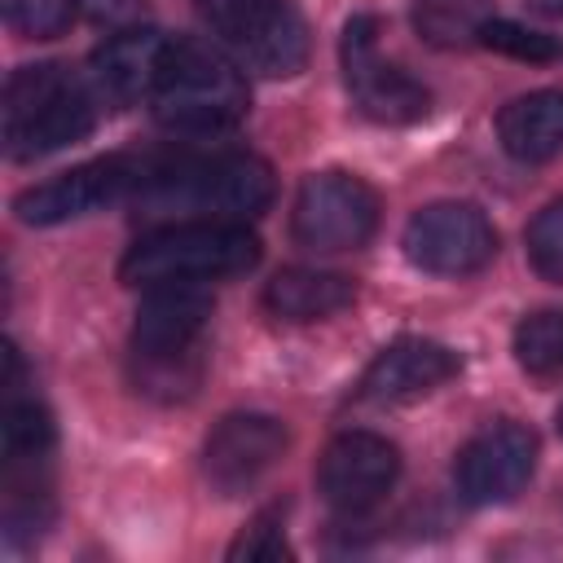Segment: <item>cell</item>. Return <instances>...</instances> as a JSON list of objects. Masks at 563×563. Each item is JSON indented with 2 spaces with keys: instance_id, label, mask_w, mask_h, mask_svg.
I'll return each instance as SVG.
<instances>
[{
  "instance_id": "cell-1",
  "label": "cell",
  "mask_w": 563,
  "mask_h": 563,
  "mask_svg": "<svg viewBox=\"0 0 563 563\" xmlns=\"http://www.w3.org/2000/svg\"><path fill=\"white\" fill-rule=\"evenodd\" d=\"M277 185L255 154H180L167 163H145L132 189V207L145 220H255L268 211Z\"/></svg>"
},
{
  "instance_id": "cell-2",
  "label": "cell",
  "mask_w": 563,
  "mask_h": 563,
  "mask_svg": "<svg viewBox=\"0 0 563 563\" xmlns=\"http://www.w3.org/2000/svg\"><path fill=\"white\" fill-rule=\"evenodd\" d=\"M260 264V238L246 224L233 220H180L158 224L154 233H141L119 277L123 286H207L238 273H251Z\"/></svg>"
},
{
  "instance_id": "cell-3",
  "label": "cell",
  "mask_w": 563,
  "mask_h": 563,
  "mask_svg": "<svg viewBox=\"0 0 563 563\" xmlns=\"http://www.w3.org/2000/svg\"><path fill=\"white\" fill-rule=\"evenodd\" d=\"M0 114H4V154L13 163H31L92 132L97 88L57 62L18 66L4 84Z\"/></svg>"
},
{
  "instance_id": "cell-4",
  "label": "cell",
  "mask_w": 563,
  "mask_h": 563,
  "mask_svg": "<svg viewBox=\"0 0 563 563\" xmlns=\"http://www.w3.org/2000/svg\"><path fill=\"white\" fill-rule=\"evenodd\" d=\"M211 299L202 286H150L132 325V365L145 396L180 400L202 378V330Z\"/></svg>"
},
{
  "instance_id": "cell-5",
  "label": "cell",
  "mask_w": 563,
  "mask_h": 563,
  "mask_svg": "<svg viewBox=\"0 0 563 563\" xmlns=\"http://www.w3.org/2000/svg\"><path fill=\"white\" fill-rule=\"evenodd\" d=\"M246 79L238 62L202 40H172L150 92L154 119L180 136H220L246 119Z\"/></svg>"
},
{
  "instance_id": "cell-6",
  "label": "cell",
  "mask_w": 563,
  "mask_h": 563,
  "mask_svg": "<svg viewBox=\"0 0 563 563\" xmlns=\"http://www.w3.org/2000/svg\"><path fill=\"white\" fill-rule=\"evenodd\" d=\"M194 9L242 70L290 79L308 66V26L290 0H194Z\"/></svg>"
},
{
  "instance_id": "cell-7",
  "label": "cell",
  "mask_w": 563,
  "mask_h": 563,
  "mask_svg": "<svg viewBox=\"0 0 563 563\" xmlns=\"http://www.w3.org/2000/svg\"><path fill=\"white\" fill-rule=\"evenodd\" d=\"M378 229V194L352 172H312L290 211V233L308 251H356Z\"/></svg>"
},
{
  "instance_id": "cell-8",
  "label": "cell",
  "mask_w": 563,
  "mask_h": 563,
  "mask_svg": "<svg viewBox=\"0 0 563 563\" xmlns=\"http://www.w3.org/2000/svg\"><path fill=\"white\" fill-rule=\"evenodd\" d=\"M343 57V84L352 92V106L374 123H413L431 110V92L396 62L378 53V18L356 13L343 26L339 40Z\"/></svg>"
},
{
  "instance_id": "cell-9",
  "label": "cell",
  "mask_w": 563,
  "mask_h": 563,
  "mask_svg": "<svg viewBox=\"0 0 563 563\" xmlns=\"http://www.w3.org/2000/svg\"><path fill=\"white\" fill-rule=\"evenodd\" d=\"M400 246L409 264L431 277H471L497 255V229L475 202L444 198L409 216Z\"/></svg>"
},
{
  "instance_id": "cell-10",
  "label": "cell",
  "mask_w": 563,
  "mask_h": 563,
  "mask_svg": "<svg viewBox=\"0 0 563 563\" xmlns=\"http://www.w3.org/2000/svg\"><path fill=\"white\" fill-rule=\"evenodd\" d=\"M532 466H537V435L515 418H493L462 444L453 479L466 506H501L523 493Z\"/></svg>"
},
{
  "instance_id": "cell-11",
  "label": "cell",
  "mask_w": 563,
  "mask_h": 563,
  "mask_svg": "<svg viewBox=\"0 0 563 563\" xmlns=\"http://www.w3.org/2000/svg\"><path fill=\"white\" fill-rule=\"evenodd\" d=\"M141 167L145 163H136V158H92V163H79L70 172L53 176V180H40V185L22 189L13 198V211H18L22 224H35V229L106 211V207L132 198V189L141 180Z\"/></svg>"
},
{
  "instance_id": "cell-12",
  "label": "cell",
  "mask_w": 563,
  "mask_h": 563,
  "mask_svg": "<svg viewBox=\"0 0 563 563\" xmlns=\"http://www.w3.org/2000/svg\"><path fill=\"white\" fill-rule=\"evenodd\" d=\"M400 475V449L374 431H343L317 457V493L347 515L369 510L391 493Z\"/></svg>"
},
{
  "instance_id": "cell-13",
  "label": "cell",
  "mask_w": 563,
  "mask_h": 563,
  "mask_svg": "<svg viewBox=\"0 0 563 563\" xmlns=\"http://www.w3.org/2000/svg\"><path fill=\"white\" fill-rule=\"evenodd\" d=\"M286 427L273 413H229L211 427L202 449V471L216 493L233 497L251 488L282 453H286Z\"/></svg>"
},
{
  "instance_id": "cell-14",
  "label": "cell",
  "mask_w": 563,
  "mask_h": 563,
  "mask_svg": "<svg viewBox=\"0 0 563 563\" xmlns=\"http://www.w3.org/2000/svg\"><path fill=\"white\" fill-rule=\"evenodd\" d=\"M167 35L154 31V26H123V31H110L92 57H88V84L97 88L101 101H150L154 84H158V70H163V57H167Z\"/></svg>"
},
{
  "instance_id": "cell-15",
  "label": "cell",
  "mask_w": 563,
  "mask_h": 563,
  "mask_svg": "<svg viewBox=\"0 0 563 563\" xmlns=\"http://www.w3.org/2000/svg\"><path fill=\"white\" fill-rule=\"evenodd\" d=\"M457 352H449L444 343L431 339H396L387 343L374 365L361 378V400L369 405H396V400H413L440 383H449L457 374Z\"/></svg>"
},
{
  "instance_id": "cell-16",
  "label": "cell",
  "mask_w": 563,
  "mask_h": 563,
  "mask_svg": "<svg viewBox=\"0 0 563 563\" xmlns=\"http://www.w3.org/2000/svg\"><path fill=\"white\" fill-rule=\"evenodd\" d=\"M497 141L515 163H550L563 154V92L537 88L497 110Z\"/></svg>"
},
{
  "instance_id": "cell-17",
  "label": "cell",
  "mask_w": 563,
  "mask_h": 563,
  "mask_svg": "<svg viewBox=\"0 0 563 563\" xmlns=\"http://www.w3.org/2000/svg\"><path fill=\"white\" fill-rule=\"evenodd\" d=\"M352 299H356L352 277L325 273V268H282L264 286V303L282 321H325L343 312Z\"/></svg>"
},
{
  "instance_id": "cell-18",
  "label": "cell",
  "mask_w": 563,
  "mask_h": 563,
  "mask_svg": "<svg viewBox=\"0 0 563 563\" xmlns=\"http://www.w3.org/2000/svg\"><path fill=\"white\" fill-rule=\"evenodd\" d=\"M53 418L35 400H9L0 418V444L9 471H35L53 453Z\"/></svg>"
},
{
  "instance_id": "cell-19",
  "label": "cell",
  "mask_w": 563,
  "mask_h": 563,
  "mask_svg": "<svg viewBox=\"0 0 563 563\" xmlns=\"http://www.w3.org/2000/svg\"><path fill=\"white\" fill-rule=\"evenodd\" d=\"M515 361L537 378H563V308H537L515 325Z\"/></svg>"
},
{
  "instance_id": "cell-20",
  "label": "cell",
  "mask_w": 563,
  "mask_h": 563,
  "mask_svg": "<svg viewBox=\"0 0 563 563\" xmlns=\"http://www.w3.org/2000/svg\"><path fill=\"white\" fill-rule=\"evenodd\" d=\"M0 13L9 31L26 40H53L75 22L79 0H0Z\"/></svg>"
},
{
  "instance_id": "cell-21",
  "label": "cell",
  "mask_w": 563,
  "mask_h": 563,
  "mask_svg": "<svg viewBox=\"0 0 563 563\" xmlns=\"http://www.w3.org/2000/svg\"><path fill=\"white\" fill-rule=\"evenodd\" d=\"M528 260L545 282L563 286V198L545 202L528 224Z\"/></svg>"
},
{
  "instance_id": "cell-22",
  "label": "cell",
  "mask_w": 563,
  "mask_h": 563,
  "mask_svg": "<svg viewBox=\"0 0 563 563\" xmlns=\"http://www.w3.org/2000/svg\"><path fill=\"white\" fill-rule=\"evenodd\" d=\"M479 44L506 53V57H519V62H550L559 53V44L532 26H519V22H506V18H484L479 22Z\"/></svg>"
},
{
  "instance_id": "cell-23",
  "label": "cell",
  "mask_w": 563,
  "mask_h": 563,
  "mask_svg": "<svg viewBox=\"0 0 563 563\" xmlns=\"http://www.w3.org/2000/svg\"><path fill=\"white\" fill-rule=\"evenodd\" d=\"M229 559L233 563H277V559H290V545H286V532H282V515L277 510H260L242 537L229 545Z\"/></svg>"
},
{
  "instance_id": "cell-24",
  "label": "cell",
  "mask_w": 563,
  "mask_h": 563,
  "mask_svg": "<svg viewBox=\"0 0 563 563\" xmlns=\"http://www.w3.org/2000/svg\"><path fill=\"white\" fill-rule=\"evenodd\" d=\"M145 0H79V13L110 26V31H123V26H136Z\"/></svg>"
},
{
  "instance_id": "cell-25",
  "label": "cell",
  "mask_w": 563,
  "mask_h": 563,
  "mask_svg": "<svg viewBox=\"0 0 563 563\" xmlns=\"http://www.w3.org/2000/svg\"><path fill=\"white\" fill-rule=\"evenodd\" d=\"M545 13H563V0H537Z\"/></svg>"
},
{
  "instance_id": "cell-26",
  "label": "cell",
  "mask_w": 563,
  "mask_h": 563,
  "mask_svg": "<svg viewBox=\"0 0 563 563\" xmlns=\"http://www.w3.org/2000/svg\"><path fill=\"white\" fill-rule=\"evenodd\" d=\"M554 422H559V435H563V405H559V418Z\"/></svg>"
}]
</instances>
